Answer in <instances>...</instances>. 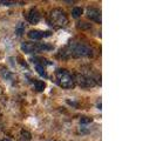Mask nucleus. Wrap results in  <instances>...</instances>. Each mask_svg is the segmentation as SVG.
<instances>
[{"mask_svg": "<svg viewBox=\"0 0 156 141\" xmlns=\"http://www.w3.org/2000/svg\"><path fill=\"white\" fill-rule=\"evenodd\" d=\"M0 141H11V140H9V139H1Z\"/></svg>", "mask_w": 156, "mask_h": 141, "instance_id": "16", "label": "nucleus"}, {"mask_svg": "<svg viewBox=\"0 0 156 141\" xmlns=\"http://www.w3.org/2000/svg\"><path fill=\"white\" fill-rule=\"evenodd\" d=\"M32 61H33V63L34 65H40V66H47V65H51L52 63H49L47 59H45V58H41V56H34L33 59H32Z\"/></svg>", "mask_w": 156, "mask_h": 141, "instance_id": "9", "label": "nucleus"}, {"mask_svg": "<svg viewBox=\"0 0 156 141\" xmlns=\"http://www.w3.org/2000/svg\"><path fill=\"white\" fill-rule=\"evenodd\" d=\"M23 32H25V24L20 23L19 24V26L16 27V34H18V35H21Z\"/></svg>", "mask_w": 156, "mask_h": 141, "instance_id": "15", "label": "nucleus"}, {"mask_svg": "<svg viewBox=\"0 0 156 141\" xmlns=\"http://www.w3.org/2000/svg\"><path fill=\"white\" fill-rule=\"evenodd\" d=\"M47 21L49 24V26H52L53 28H63L67 26L68 24V18L67 14L65 13L61 8H54L49 12V14L47 16Z\"/></svg>", "mask_w": 156, "mask_h": 141, "instance_id": "2", "label": "nucleus"}, {"mask_svg": "<svg viewBox=\"0 0 156 141\" xmlns=\"http://www.w3.org/2000/svg\"><path fill=\"white\" fill-rule=\"evenodd\" d=\"M74 80H75V85H79L82 88H90V87L96 86L95 79L89 75H86L83 73H76L74 75Z\"/></svg>", "mask_w": 156, "mask_h": 141, "instance_id": "5", "label": "nucleus"}, {"mask_svg": "<svg viewBox=\"0 0 156 141\" xmlns=\"http://www.w3.org/2000/svg\"><path fill=\"white\" fill-rule=\"evenodd\" d=\"M35 70H37V72L39 73L40 77H42V78H45V79L48 78V75H47V73H46V70H45V67H44V66L35 65Z\"/></svg>", "mask_w": 156, "mask_h": 141, "instance_id": "11", "label": "nucleus"}, {"mask_svg": "<svg viewBox=\"0 0 156 141\" xmlns=\"http://www.w3.org/2000/svg\"><path fill=\"white\" fill-rule=\"evenodd\" d=\"M53 46L48 45L45 42H31V41H25L21 44V51L25 53H40V52H47L52 51Z\"/></svg>", "mask_w": 156, "mask_h": 141, "instance_id": "4", "label": "nucleus"}, {"mask_svg": "<svg viewBox=\"0 0 156 141\" xmlns=\"http://www.w3.org/2000/svg\"><path fill=\"white\" fill-rule=\"evenodd\" d=\"M92 121H93V119L88 117H82L80 119V124H81V125H88V124H90Z\"/></svg>", "mask_w": 156, "mask_h": 141, "instance_id": "14", "label": "nucleus"}, {"mask_svg": "<svg viewBox=\"0 0 156 141\" xmlns=\"http://www.w3.org/2000/svg\"><path fill=\"white\" fill-rule=\"evenodd\" d=\"M40 19H41V16H40L39 11L37 9V8H31L30 11H28V13H27V20L30 21L31 24H38L40 21Z\"/></svg>", "mask_w": 156, "mask_h": 141, "instance_id": "8", "label": "nucleus"}, {"mask_svg": "<svg viewBox=\"0 0 156 141\" xmlns=\"http://www.w3.org/2000/svg\"><path fill=\"white\" fill-rule=\"evenodd\" d=\"M86 14L90 20H93V21L98 24H101V12L98 8H88Z\"/></svg>", "mask_w": 156, "mask_h": 141, "instance_id": "7", "label": "nucleus"}, {"mask_svg": "<svg viewBox=\"0 0 156 141\" xmlns=\"http://www.w3.org/2000/svg\"><path fill=\"white\" fill-rule=\"evenodd\" d=\"M28 38L33 40H41L42 38H46V37H51L52 33L51 32H44V31H38V30H34V31H30L27 33Z\"/></svg>", "mask_w": 156, "mask_h": 141, "instance_id": "6", "label": "nucleus"}, {"mask_svg": "<svg viewBox=\"0 0 156 141\" xmlns=\"http://www.w3.org/2000/svg\"><path fill=\"white\" fill-rule=\"evenodd\" d=\"M55 81L56 84L62 88H74L75 87V80H74V75L70 74L68 70H58L55 72Z\"/></svg>", "mask_w": 156, "mask_h": 141, "instance_id": "3", "label": "nucleus"}, {"mask_svg": "<svg viewBox=\"0 0 156 141\" xmlns=\"http://www.w3.org/2000/svg\"><path fill=\"white\" fill-rule=\"evenodd\" d=\"M34 86H35V89H37L38 92H41V91H44V88L46 87V84H45L44 81H41V80H37V81H34Z\"/></svg>", "mask_w": 156, "mask_h": 141, "instance_id": "12", "label": "nucleus"}, {"mask_svg": "<svg viewBox=\"0 0 156 141\" xmlns=\"http://www.w3.org/2000/svg\"><path fill=\"white\" fill-rule=\"evenodd\" d=\"M20 139L23 141H30L32 139V135L28 131L21 129V132H20Z\"/></svg>", "mask_w": 156, "mask_h": 141, "instance_id": "10", "label": "nucleus"}, {"mask_svg": "<svg viewBox=\"0 0 156 141\" xmlns=\"http://www.w3.org/2000/svg\"><path fill=\"white\" fill-rule=\"evenodd\" d=\"M93 56V49L90 47L76 41H69L58 53V58L70 59V58H90Z\"/></svg>", "mask_w": 156, "mask_h": 141, "instance_id": "1", "label": "nucleus"}, {"mask_svg": "<svg viewBox=\"0 0 156 141\" xmlns=\"http://www.w3.org/2000/svg\"><path fill=\"white\" fill-rule=\"evenodd\" d=\"M82 13H83V9L81 7H74L73 8V11H72V16L73 18H79V16H82Z\"/></svg>", "mask_w": 156, "mask_h": 141, "instance_id": "13", "label": "nucleus"}]
</instances>
